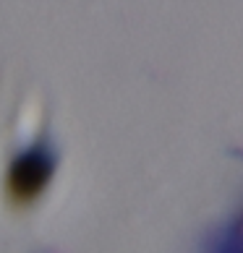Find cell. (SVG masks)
Listing matches in <instances>:
<instances>
[{"mask_svg": "<svg viewBox=\"0 0 243 253\" xmlns=\"http://www.w3.org/2000/svg\"><path fill=\"white\" fill-rule=\"evenodd\" d=\"M55 172V154L50 144L37 141L24 154L16 157L8 172V196L16 204H32L37 196L48 188Z\"/></svg>", "mask_w": 243, "mask_h": 253, "instance_id": "6da1fadb", "label": "cell"}, {"mask_svg": "<svg viewBox=\"0 0 243 253\" xmlns=\"http://www.w3.org/2000/svg\"><path fill=\"white\" fill-rule=\"evenodd\" d=\"M204 253H243V209L214 232Z\"/></svg>", "mask_w": 243, "mask_h": 253, "instance_id": "7a4b0ae2", "label": "cell"}]
</instances>
